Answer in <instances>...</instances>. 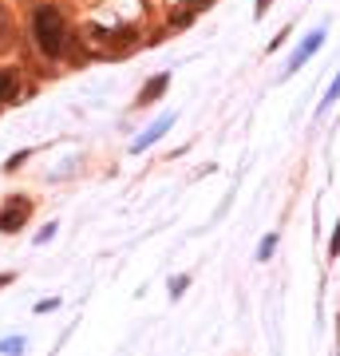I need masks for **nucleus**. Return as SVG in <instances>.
I'll return each mask as SVG.
<instances>
[{
	"instance_id": "1",
	"label": "nucleus",
	"mask_w": 340,
	"mask_h": 356,
	"mask_svg": "<svg viewBox=\"0 0 340 356\" xmlns=\"http://www.w3.org/2000/svg\"><path fill=\"white\" fill-rule=\"evenodd\" d=\"M36 44H40V51L44 56H60L63 51V44H67V28H63V16L56 13V8H36Z\"/></svg>"
},
{
	"instance_id": "2",
	"label": "nucleus",
	"mask_w": 340,
	"mask_h": 356,
	"mask_svg": "<svg viewBox=\"0 0 340 356\" xmlns=\"http://www.w3.org/2000/svg\"><path fill=\"white\" fill-rule=\"evenodd\" d=\"M24 222H28V198H13V206H4V210H0V234L20 229Z\"/></svg>"
},
{
	"instance_id": "3",
	"label": "nucleus",
	"mask_w": 340,
	"mask_h": 356,
	"mask_svg": "<svg viewBox=\"0 0 340 356\" xmlns=\"http://www.w3.org/2000/svg\"><path fill=\"white\" fill-rule=\"evenodd\" d=\"M321 44H325V32H313V36L305 40V44H301V51H297V56L289 60V67H293V72H297V67H301L305 60H309V56H313V51L321 48Z\"/></svg>"
},
{
	"instance_id": "4",
	"label": "nucleus",
	"mask_w": 340,
	"mask_h": 356,
	"mask_svg": "<svg viewBox=\"0 0 340 356\" xmlns=\"http://www.w3.org/2000/svg\"><path fill=\"white\" fill-rule=\"evenodd\" d=\"M16 44V28H13V13L0 4V51L4 48H13Z\"/></svg>"
},
{
	"instance_id": "5",
	"label": "nucleus",
	"mask_w": 340,
	"mask_h": 356,
	"mask_svg": "<svg viewBox=\"0 0 340 356\" xmlns=\"http://www.w3.org/2000/svg\"><path fill=\"white\" fill-rule=\"evenodd\" d=\"M16 91H20V79H16L13 67H4V72H0V103H8Z\"/></svg>"
},
{
	"instance_id": "6",
	"label": "nucleus",
	"mask_w": 340,
	"mask_h": 356,
	"mask_svg": "<svg viewBox=\"0 0 340 356\" xmlns=\"http://www.w3.org/2000/svg\"><path fill=\"white\" fill-rule=\"evenodd\" d=\"M166 83H170V76H154L151 83H147V91L139 95V103H151V99H159V95L166 91Z\"/></svg>"
},
{
	"instance_id": "7",
	"label": "nucleus",
	"mask_w": 340,
	"mask_h": 356,
	"mask_svg": "<svg viewBox=\"0 0 340 356\" xmlns=\"http://www.w3.org/2000/svg\"><path fill=\"white\" fill-rule=\"evenodd\" d=\"M166 127H170V119H159V123H154V127L147 131V135H143V139H135V151H143V147H151V143L159 139V135H163Z\"/></svg>"
},
{
	"instance_id": "8",
	"label": "nucleus",
	"mask_w": 340,
	"mask_h": 356,
	"mask_svg": "<svg viewBox=\"0 0 340 356\" xmlns=\"http://www.w3.org/2000/svg\"><path fill=\"white\" fill-rule=\"evenodd\" d=\"M0 353H24V341L16 337V341H0Z\"/></svg>"
},
{
	"instance_id": "9",
	"label": "nucleus",
	"mask_w": 340,
	"mask_h": 356,
	"mask_svg": "<svg viewBox=\"0 0 340 356\" xmlns=\"http://www.w3.org/2000/svg\"><path fill=\"white\" fill-rule=\"evenodd\" d=\"M337 99H340V76H337V83L328 88V95H325V107H328V103H337Z\"/></svg>"
},
{
	"instance_id": "10",
	"label": "nucleus",
	"mask_w": 340,
	"mask_h": 356,
	"mask_svg": "<svg viewBox=\"0 0 340 356\" xmlns=\"http://www.w3.org/2000/svg\"><path fill=\"white\" fill-rule=\"evenodd\" d=\"M273 245H277V242H273V238H265V242H261V250H257V254H261V257H269V254H273Z\"/></svg>"
},
{
	"instance_id": "11",
	"label": "nucleus",
	"mask_w": 340,
	"mask_h": 356,
	"mask_svg": "<svg viewBox=\"0 0 340 356\" xmlns=\"http://www.w3.org/2000/svg\"><path fill=\"white\" fill-rule=\"evenodd\" d=\"M332 250L340 254V226H337V238H332Z\"/></svg>"
},
{
	"instance_id": "12",
	"label": "nucleus",
	"mask_w": 340,
	"mask_h": 356,
	"mask_svg": "<svg viewBox=\"0 0 340 356\" xmlns=\"http://www.w3.org/2000/svg\"><path fill=\"white\" fill-rule=\"evenodd\" d=\"M257 8H261V13H265V8H269V0H257Z\"/></svg>"
}]
</instances>
